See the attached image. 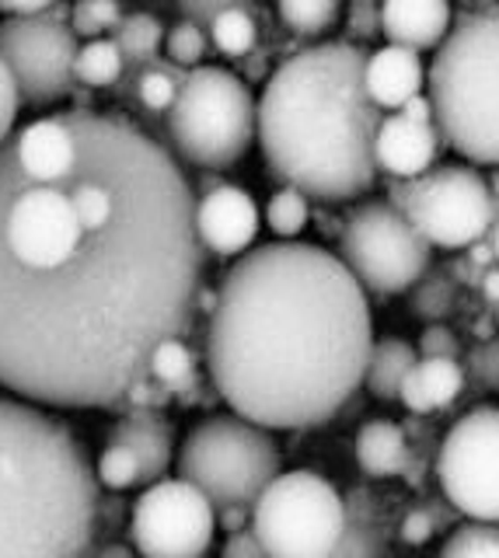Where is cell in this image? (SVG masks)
Wrapping results in <instances>:
<instances>
[{"label":"cell","instance_id":"cell-41","mask_svg":"<svg viewBox=\"0 0 499 558\" xmlns=\"http://www.w3.org/2000/svg\"><path fill=\"white\" fill-rule=\"evenodd\" d=\"M53 8V0H0V14L4 17H46Z\"/></svg>","mask_w":499,"mask_h":558},{"label":"cell","instance_id":"cell-31","mask_svg":"<svg viewBox=\"0 0 499 558\" xmlns=\"http://www.w3.org/2000/svg\"><path fill=\"white\" fill-rule=\"evenodd\" d=\"M123 22V8L115 0H77L71 4V28L77 39H106V32H115Z\"/></svg>","mask_w":499,"mask_h":558},{"label":"cell","instance_id":"cell-19","mask_svg":"<svg viewBox=\"0 0 499 558\" xmlns=\"http://www.w3.org/2000/svg\"><path fill=\"white\" fill-rule=\"evenodd\" d=\"M464 391V366L458 360H419L409 371L399 401L416 415L440 412L454 405Z\"/></svg>","mask_w":499,"mask_h":558},{"label":"cell","instance_id":"cell-48","mask_svg":"<svg viewBox=\"0 0 499 558\" xmlns=\"http://www.w3.org/2000/svg\"><path fill=\"white\" fill-rule=\"evenodd\" d=\"M486 244H489V252H492L496 266H499V217H496V220H492V227H489V234H486Z\"/></svg>","mask_w":499,"mask_h":558},{"label":"cell","instance_id":"cell-33","mask_svg":"<svg viewBox=\"0 0 499 558\" xmlns=\"http://www.w3.org/2000/svg\"><path fill=\"white\" fill-rule=\"evenodd\" d=\"M95 478L106 488H115V493H123V488H133V485H144L136 453L126 450L123 444H112V440L106 444V450H101V458L95 464Z\"/></svg>","mask_w":499,"mask_h":558},{"label":"cell","instance_id":"cell-7","mask_svg":"<svg viewBox=\"0 0 499 558\" xmlns=\"http://www.w3.org/2000/svg\"><path fill=\"white\" fill-rule=\"evenodd\" d=\"M168 140L185 165L217 171L248 154L255 140V98L248 84L223 66L188 70L168 109Z\"/></svg>","mask_w":499,"mask_h":558},{"label":"cell","instance_id":"cell-11","mask_svg":"<svg viewBox=\"0 0 499 558\" xmlns=\"http://www.w3.org/2000/svg\"><path fill=\"white\" fill-rule=\"evenodd\" d=\"M81 39L71 28V8L57 4L46 17H4L0 60L32 109H46L74 92V60Z\"/></svg>","mask_w":499,"mask_h":558},{"label":"cell","instance_id":"cell-27","mask_svg":"<svg viewBox=\"0 0 499 558\" xmlns=\"http://www.w3.org/2000/svg\"><path fill=\"white\" fill-rule=\"evenodd\" d=\"M266 220L280 241H294L307 227V220H312V203H307L304 192L283 185L272 192V199L266 206Z\"/></svg>","mask_w":499,"mask_h":558},{"label":"cell","instance_id":"cell-10","mask_svg":"<svg viewBox=\"0 0 499 558\" xmlns=\"http://www.w3.org/2000/svg\"><path fill=\"white\" fill-rule=\"evenodd\" d=\"M339 262L364 293H409L434 266V248L388 199H364L339 227Z\"/></svg>","mask_w":499,"mask_h":558},{"label":"cell","instance_id":"cell-2","mask_svg":"<svg viewBox=\"0 0 499 558\" xmlns=\"http://www.w3.org/2000/svg\"><path fill=\"white\" fill-rule=\"evenodd\" d=\"M374 345L364 287L321 244L269 241L217 287L206 366L220 401L263 429H315L360 391Z\"/></svg>","mask_w":499,"mask_h":558},{"label":"cell","instance_id":"cell-12","mask_svg":"<svg viewBox=\"0 0 499 558\" xmlns=\"http://www.w3.org/2000/svg\"><path fill=\"white\" fill-rule=\"evenodd\" d=\"M447 502L475 523H499V409L464 412L437 450Z\"/></svg>","mask_w":499,"mask_h":558},{"label":"cell","instance_id":"cell-37","mask_svg":"<svg viewBox=\"0 0 499 558\" xmlns=\"http://www.w3.org/2000/svg\"><path fill=\"white\" fill-rule=\"evenodd\" d=\"M19 109H22V95H19V84H14L11 70L0 60V147L11 140V130H14V119H19Z\"/></svg>","mask_w":499,"mask_h":558},{"label":"cell","instance_id":"cell-28","mask_svg":"<svg viewBox=\"0 0 499 558\" xmlns=\"http://www.w3.org/2000/svg\"><path fill=\"white\" fill-rule=\"evenodd\" d=\"M437 558H499V523H461L440 545Z\"/></svg>","mask_w":499,"mask_h":558},{"label":"cell","instance_id":"cell-15","mask_svg":"<svg viewBox=\"0 0 499 558\" xmlns=\"http://www.w3.org/2000/svg\"><path fill=\"white\" fill-rule=\"evenodd\" d=\"M437 150H440L437 126L405 119L402 112L385 116L374 140L377 171H388L394 182H412V179H419V174H426L434 168Z\"/></svg>","mask_w":499,"mask_h":558},{"label":"cell","instance_id":"cell-1","mask_svg":"<svg viewBox=\"0 0 499 558\" xmlns=\"http://www.w3.org/2000/svg\"><path fill=\"white\" fill-rule=\"evenodd\" d=\"M66 116L77 154L63 171L0 147V388L39 409H112L193 325L196 196L133 122Z\"/></svg>","mask_w":499,"mask_h":558},{"label":"cell","instance_id":"cell-5","mask_svg":"<svg viewBox=\"0 0 499 558\" xmlns=\"http://www.w3.org/2000/svg\"><path fill=\"white\" fill-rule=\"evenodd\" d=\"M437 136L464 161L499 168V4L454 11L426 70Z\"/></svg>","mask_w":499,"mask_h":558},{"label":"cell","instance_id":"cell-36","mask_svg":"<svg viewBox=\"0 0 499 558\" xmlns=\"http://www.w3.org/2000/svg\"><path fill=\"white\" fill-rule=\"evenodd\" d=\"M419 360H458L461 342L454 336V328L447 325H426V331L419 336Z\"/></svg>","mask_w":499,"mask_h":558},{"label":"cell","instance_id":"cell-25","mask_svg":"<svg viewBox=\"0 0 499 558\" xmlns=\"http://www.w3.org/2000/svg\"><path fill=\"white\" fill-rule=\"evenodd\" d=\"M206 35H210L214 49L223 52V57H248L255 43H259V22H255V14L245 4H228L214 17Z\"/></svg>","mask_w":499,"mask_h":558},{"label":"cell","instance_id":"cell-43","mask_svg":"<svg viewBox=\"0 0 499 558\" xmlns=\"http://www.w3.org/2000/svg\"><path fill=\"white\" fill-rule=\"evenodd\" d=\"M217 523L223 527V534H241V531H248L252 510L248 506H228V510H217Z\"/></svg>","mask_w":499,"mask_h":558},{"label":"cell","instance_id":"cell-42","mask_svg":"<svg viewBox=\"0 0 499 558\" xmlns=\"http://www.w3.org/2000/svg\"><path fill=\"white\" fill-rule=\"evenodd\" d=\"M228 8V4H220V0H203V4H179L182 17L185 22H196L199 28H210L214 25V17Z\"/></svg>","mask_w":499,"mask_h":558},{"label":"cell","instance_id":"cell-26","mask_svg":"<svg viewBox=\"0 0 499 558\" xmlns=\"http://www.w3.org/2000/svg\"><path fill=\"white\" fill-rule=\"evenodd\" d=\"M123 52L112 39H92L77 49V60H74V84L84 87H112L123 77Z\"/></svg>","mask_w":499,"mask_h":558},{"label":"cell","instance_id":"cell-14","mask_svg":"<svg viewBox=\"0 0 499 558\" xmlns=\"http://www.w3.org/2000/svg\"><path fill=\"white\" fill-rule=\"evenodd\" d=\"M259 206L245 189L220 182L217 189L203 192L196 199V238L199 248L231 258L245 255L252 241L259 238Z\"/></svg>","mask_w":499,"mask_h":558},{"label":"cell","instance_id":"cell-44","mask_svg":"<svg viewBox=\"0 0 499 558\" xmlns=\"http://www.w3.org/2000/svg\"><path fill=\"white\" fill-rule=\"evenodd\" d=\"M402 116L405 119H416V122H429V126H434V105H429L426 95H416L412 101H405L402 105Z\"/></svg>","mask_w":499,"mask_h":558},{"label":"cell","instance_id":"cell-39","mask_svg":"<svg viewBox=\"0 0 499 558\" xmlns=\"http://www.w3.org/2000/svg\"><path fill=\"white\" fill-rule=\"evenodd\" d=\"M399 534H402L405 545H426V541L437 534V520H434V513L426 510V506H419V510H412L402 520V531Z\"/></svg>","mask_w":499,"mask_h":558},{"label":"cell","instance_id":"cell-34","mask_svg":"<svg viewBox=\"0 0 499 558\" xmlns=\"http://www.w3.org/2000/svg\"><path fill=\"white\" fill-rule=\"evenodd\" d=\"M464 377H472L478 388L499 391V339L478 342L464 360Z\"/></svg>","mask_w":499,"mask_h":558},{"label":"cell","instance_id":"cell-16","mask_svg":"<svg viewBox=\"0 0 499 558\" xmlns=\"http://www.w3.org/2000/svg\"><path fill=\"white\" fill-rule=\"evenodd\" d=\"M454 8L443 0H388L381 4V35L388 46L409 52L437 49L451 32Z\"/></svg>","mask_w":499,"mask_h":558},{"label":"cell","instance_id":"cell-23","mask_svg":"<svg viewBox=\"0 0 499 558\" xmlns=\"http://www.w3.org/2000/svg\"><path fill=\"white\" fill-rule=\"evenodd\" d=\"M147 380H154L168 395H188L196 388V356L185 339H168L150 353Z\"/></svg>","mask_w":499,"mask_h":558},{"label":"cell","instance_id":"cell-32","mask_svg":"<svg viewBox=\"0 0 499 558\" xmlns=\"http://www.w3.org/2000/svg\"><path fill=\"white\" fill-rule=\"evenodd\" d=\"M165 49H168L171 63L188 74V70L203 66L206 49H210V35H206V28H199L196 22H185L182 17L179 25H171L165 32Z\"/></svg>","mask_w":499,"mask_h":558},{"label":"cell","instance_id":"cell-3","mask_svg":"<svg viewBox=\"0 0 499 558\" xmlns=\"http://www.w3.org/2000/svg\"><path fill=\"white\" fill-rule=\"evenodd\" d=\"M367 52L318 43L283 60L255 101V136L269 171L307 199L346 203L377 185L381 109L364 87Z\"/></svg>","mask_w":499,"mask_h":558},{"label":"cell","instance_id":"cell-24","mask_svg":"<svg viewBox=\"0 0 499 558\" xmlns=\"http://www.w3.org/2000/svg\"><path fill=\"white\" fill-rule=\"evenodd\" d=\"M454 304H458V279L447 269L429 266L419 276V283L409 290V311L429 325H447Z\"/></svg>","mask_w":499,"mask_h":558},{"label":"cell","instance_id":"cell-6","mask_svg":"<svg viewBox=\"0 0 499 558\" xmlns=\"http://www.w3.org/2000/svg\"><path fill=\"white\" fill-rule=\"evenodd\" d=\"M280 471L283 458L272 433L234 412L203 418L179 447V478L199 488L214 510H252Z\"/></svg>","mask_w":499,"mask_h":558},{"label":"cell","instance_id":"cell-9","mask_svg":"<svg viewBox=\"0 0 499 558\" xmlns=\"http://www.w3.org/2000/svg\"><path fill=\"white\" fill-rule=\"evenodd\" d=\"M492 199V185L472 165H440L388 189V203L429 248H472L475 241H486L496 220Z\"/></svg>","mask_w":499,"mask_h":558},{"label":"cell","instance_id":"cell-35","mask_svg":"<svg viewBox=\"0 0 499 558\" xmlns=\"http://www.w3.org/2000/svg\"><path fill=\"white\" fill-rule=\"evenodd\" d=\"M329 558H381V545H377V534L370 523L350 517L346 534L339 537V545Z\"/></svg>","mask_w":499,"mask_h":558},{"label":"cell","instance_id":"cell-45","mask_svg":"<svg viewBox=\"0 0 499 558\" xmlns=\"http://www.w3.org/2000/svg\"><path fill=\"white\" fill-rule=\"evenodd\" d=\"M478 287H482V296H486V301H489L492 307H499V266H492V269L482 272Z\"/></svg>","mask_w":499,"mask_h":558},{"label":"cell","instance_id":"cell-22","mask_svg":"<svg viewBox=\"0 0 499 558\" xmlns=\"http://www.w3.org/2000/svg\"><path fill=\"white\" fill-rule=\"evenodd\" d=\"M112 43L123 52L126 66H150L158 63V49L165 46V25L158 22V14L133 11L123 14V22L112 32Z\"/></svg>","mask_w":499,"mask_h":558},{"label":"cell","instance_id":"cell-46","mask_svg":"<svg viewBox=\"0 0 499 558\" xmlns=\"http://www.w3.org/2000/svg\"><path fill=\"white\" fill-rule=\"evenodd\" d=\"M468 266H472V269H482V266L492 269V266H496V258H492V252H489V244H486V241H475L472 248H468Z\"/></svg>","mask_w":499,"mask_h":558},{"label":"cell","instance_id":"cell-47","mask_svg":"<svg viewBox=\"0 0 499 558\" xmlns=\"http://www.w3.org/2000/svg\"><path fill=\"white\" fill-rule=\"evenodd\" d=\"M95 558H136V551H133V548H126V545H106V548H101Z\"/></svg>","mask_w":499,"mask_h":558},{"label":"cell","instance_id":"cell-4","mask_svg":"<svg viewBox=\"0 0 499 558\" xmlns=\"http://www.w3.org/2000/svg\"><path fill=\"white\" fill-rule=\"evenodd\" d=\"M98 478L63 418L0 395V558H88Z\"/></svg>","mask_w":499,"mask_h":558},{"label":"cell","instance_id":"cell-49","mask_svg":"<svg viewBox=\"0 0 499 558\" xmlns=\"http://www.w3.org/2000/svg\"><path fill=\"white\" fill-rule=\"evenodd\" d=\"M496 314H499V311H496Z\"/></svg>","mask_w":499,"mask_h":558},{"label":"cell","instance_id":"cell-38","mask_svg":"<svg viewBox=\"0 0 499 558\" xmlns=\"http://www.w3.org/2000/svg\"><path fill=\"white\" fill-rule=\"evenodd\" d=\"M346 25H350V32L356 35V39H374V35H381V4L356 0V4H350Z\"/></svg>","mask_w":499,"mask_h":558},{"label":"cell","instance_id":"cell-30","mask_svg":"<svg viewBox=\"0 0 499 558\" xmlns=\"http://www.w3.org/2000/svg\"><path fill=\"white\" fill-rule=\"evenodd\" d=\"M280 22L297 35H318L339 22L336 0H283L277 8Z\"/></svg>","mask_w":499,"mask_h":558},{"label":"cell","instance_id":"cell-29","mask_svg":"<svg viewBox=\"0 0 499 558\" xmlns=\"http://www.w3.org/2000/svg\"><path fill=\"white\" fill-rule=\"evenodd\" d=\"M182 81H185V70L150 63V66H144V74L136 77V98H141L147 112H168L179 98Z\"/></svg>","mask_w":499,"mask_h":558},{"label":"cell","instance_id":"cell-13","mask_svg":"<svg viewBox=\"0 0 499 558\" xmlns=\"http://www.w3.org/2000/svg\"><path fill=\"white\" fill-rule=\"evenodd\" d=\"M217 531V510L182 478L147 485L130 510V537L141 558H203Z\"/></svg>","mask_w":499,"mask_h":558},{"label":"cell","instance_id":"cell-18","mask_svg":"<svg viewBox=\"0 0 499 558\" xmlns=\"http://www.w3.org/2000/svg\"><path fill=\"white\" fill-rule=\"evenodd\" d=\"M109 440L136 453L147 485L161 482L171 458H175V426L161 415V409H130L112 426Z\"/></svg>","mask_w":499,"mask_h":558},{"label":"cell","instance_id":"cell-40","mask_svg":"<svg viewBox=\"0 0 499 558\" xmlns=\"http://www.w3.org/2000/svg\"><path fill=\"white\" fill-rule=\"evenodd\" d=\"M220 558H269L266 548H263V541L255 537V531H241V534H231L228 541H223V551Z\"/></svg>","mask_w":499,"mask_h":558},{"label":"cell","instance_id":"cell-21","mask_svg":"<svg viewBox=\"0 0 499 558\" xmlns=\"http://www.w3.org/2000/svg\"><path fill=\"white\" fill-rule=\"evenodd\" d=\"M416 363H419V353L405 339H399V336L374 339L367 371H364L367 395L381 398V401H394L402 395V384Z\"/></svg>","mask_w":499,"mask_h":558},{"label":"cell","instance_id":"cell-20","mask_svg":"<svg viewBox=\"0 0 499 558\" xmlns=\"http://www.w3.org/2000/svg\"><path fill=\"white\" fill-rule=\"evenodd\" d=\"M353 450H356L360 471L370 475V478L405 475L409 461H412L409 436H405V429L399 423H391V418H374V423L360 426Z\"/></svg>","mask_w":499,"mask_h":558},{"label":"cell","instance_id":"cell-8","mask_svg":"<svg viewBox=\"0 0 499 558\" xmlns=\"http://www.w3.org/2000/svg\"><path fill=\"white\" fill-rule=\"evenodd\" d=\"M350 510L318 471H280L252 506V531L269 558H329L346 534Z\"/></svg>","mask_w":499,"mask_h":558},{"label":"cell","instance_id":"cell-17","mask_svg":"<svg viewBox=\"0 0 499 558\" xmlns=\"http://www.w3.org/2000/svg\"><path fill=\"white\" fill-rule=\"evenodd\" d=\"M364 87L377 109L402 112V105L423 95L426 87V66L419 52H409L399 46L374 49L364 66Z\"/></svg>","mask_w":499,"mask_h":558}]
</instances>
